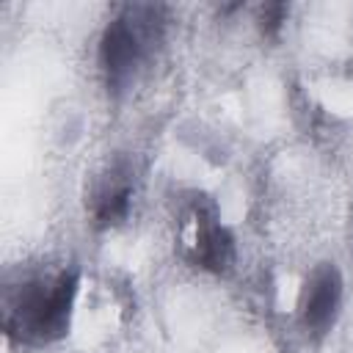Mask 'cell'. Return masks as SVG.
Returning <instances> with one entry per match:
<instances>
[{
    "label": "cell",
    "mask_w": 353,
    "mask_h": 353,
    "mask_svg": "<svg viewBox=\"0 0 353 353\" xmlns=\"http://www.w3.org/2000/svg\"><path fill=\"white\" fill-rule=\"evenodd\" d=\"M77 295V273L58 270L52 276H30L6 290L3 325L22 345H50L69 328Z\"/></svg>",
    "instance_id": "6da1fadb"
},
{
    "label": "cell",
    "mask_w": 353,
    "mask_h": 353,
    "mask_svg": "<svg viewBox=\"0 0 353 353\" xmlns=\"http://www.w3.org/2000/svg\"><path fill=\"white\" fill-rule=\"evenodd\" d=\"M188 259L204 270L223 273L234 262V237L221 223L218 207L207 196H196L188 210Z\"/></svg>",
    "instance_id": "7a4b0ae2"
},
{
    "label": "cell",
    "mask_w": 353,
    "mask_h": 353,
    "mask_svg": "<svg viewBox=\"0 0 353 353\" xmlns=\"http://www.w3.org/2000/svg\"><path fill=\"white\" fill-rule=\"evenodd\" d=\"M143 41H146V28L138 19V8H132L130 17H119L105 28L99 41V63L113 88L124 85L132 77V69L143 52Z\"/></svg>",
    "instance_id": "3957f363"
},
{
    "label": "cell",
    "mask_w": 353,
    "mask_h": 353,
    "mask_svg": "<svg viewBox=\"0 0 353 353\" xmlns=\"http://www.w3.org/2000/svg\"><path fill=\"white\" fill-rule=\"evenodd\" d=\"M339 303H342V276H339V270L334 265L314 268V273L306 281L303 303H301L303 325L314 336H323L334 325Z\"/></svg>",
    "instance_id": "277c9868"
},
{
    "label": "cell",
    "mask_w": 353,
    "mask_h": 353,
    "mask_svg": "<svg viewBox=\"0 0 353 353\" xmlns=\"http://www.w3.org/2000/svg\"><path fill=\"white\" fill-rule=\"evenodd\" d=\"M130 201H132V188L127 179L110 176L94 196V223L99 229L116 226L127 218L130 212Z\"/></svg>",
    "instance_id": "5b68a950"
}]
</instances>
